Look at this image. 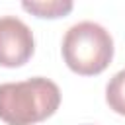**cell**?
Returning a JSON list of instances; mask_svg holds the SVG:
<instances>
[{"instance_id":"cell-3","label":"cell","mask_w":125,"mask_h":125,"mask_svg":"<svg viewBox=\"0 0 125 125\" xmlns=\"http://www.w3.org/2000/svg\"><path fill=\"white\" fill-rule=\"evenodd\" d=\"M35 51L33 33L20 18H0V66L16 68L25 64Z\"/></svg>"},{"instance_id":"cell-5","label":"cell","mask_w":125,"mask_h":125,"mask_svg":"<svg viewBox=\"0 0 125 125\" xmlns=\"http://www.w3.org/2000/svg\"><path fill=\"white\" fill-rule=\"evenodd\" d=\"M105 102L109 109L119 115H125V68L111 76L105 86Z\"/></svg>"},{"instance_id":"cell-1","label":"cell","mask_w":125,"mask_h":125,"mask_svg":"<svg viewBox=\"0 0 125 125\" xmlns=\"http://www.w3.org/2000/svg\"><path fill=\"white\" fill-rule=\"evenodd\" d=\"M61 105L59 86L43 76L0 84V121L6 125H33L51 117Z\"/></svg>"},{"instance_id":"cell-2","label":"cell","mask_w":125,"mask_h":125,"mask_svg":"<svg viewBox=\"0 0 125 125\" xmlns=\"http://www.w3.org/2000/svg\"><path fill=\"white\" fill-rule=\"evenodd\" d=\"M61 51L72 72L80 76H94L109 66L113 59V39L100 23L80 21L64 33Z\"/></svg>"},{"instance_id":"cell-4","label":"cell","mask_w":125,"mask_h":125,"mask_svg":"<svg viewBox=\"0 0 125 125\" xmlns=\"http://www.w3.org/2000/svg\"><path fill=\"white\" fill-rule=\"evenodd\" d=\"M27 14L41 20H59L72 12L74 0H21Z\"/></svg>"}]
</instances>
